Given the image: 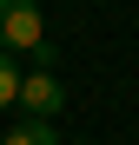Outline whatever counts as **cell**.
<instances>
[{
    "instance_id": "obj_1",
    "label": "cell",
    "mask_w": 139,
    "mask_h": 145,
    "mask_svg": "<svg viewBox=\"0 0 139 145\" xmlns=\"http://www.w3.org/2000/svg\"><path fill=\"white\" fill-rule=\"evenodd\" d=\"M0 46L7 53H46V20L33 0H0Z\"/></svg>"
},
{
    "instance_id": "obj_2",
    "label": "cell",
    "mask_w": 139,
    "mask_h": 145,
    "mask_svg": "<svg viewBox=\"0 0 139 145\" xmlns=\"http://www.w3.org/2000/svg\"><path fill=\"white\" fill-rule=\"evenodd\" d=\"M60 106H66V86L53 79V66H27L20 72V112L27 119H60Z\"/></svg>"
},
{
    "instance_id": "obj_3",
    "label": "cell",
    "mask_w": 139,
    "mask_h": 145,
    "mask_svg": "<svg viewBox=\"0 0 139 145\" xmlns=\"http://www.w3.org/2000/svg\"><path fill=\"white\" fill-rule=\"evenodd\" d=\"M0 145H60V138H53V119H27V112H20Z\"/></svg>"
},
{
    "instance_id": "obj_4",
    "label": "cell",
    "mask_w": 139,
    "mask_h": 145,
    "mask_svg": "<svg viewBox=\"0 0 139 145\" xmlns=\"http://www.w3.org/2000/svg\"><path fill=\"white\" fill-rule=\"evenodd\" d=\"M20 72H27V66H20L7 46H0V112H7V106H20Z\"/></svg>"
}]
</instances>
